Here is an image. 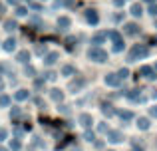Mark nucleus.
Segmentation results:
<instances>
[{
	"label": "nucleus",
	"mask_w": 157,
	"mask_h": 151,
	"mask_svg": "<svg viewBox=\"0 0 157 151\" xmlns=\"http://www.w3.org/2000/svg\"><path fill=\"white\" fill-rule=\"evenodd\" d=\"M12 149L18 151V149H20V141H12Z\"/></svg>",
	"instance_id": "obj_13"
},
{
	"label": "nucleus",
	"mask_w": 157,
	"mask_h": 151,
	"mask_svg": "<svg viewBox=\"0 0 157 151\" xmlns=\"http://www.w3.org/2000/svg\"><path fill=\"white\" fill-rule=\"evenodd\" d=\"M86 139H88V141H92V139H94V133H90V131H86Z\"/></svg>",
	"instance_id": "obj_15"
},
{
	"label": "nucleus",
	"mask_w": 157,
	"mask_h": 151,
	"mask_svg": "<svg viewBox=\"0 0 157 151\" xmlns=\"http://www.w3.org/2000/svg\"><path fill=\"white\" fill-rule=\"evenodd\" d=\"M8 104H10V97H6V96L0 97V105H8Z\"/></svg>",
	"instance_id": "obj_8"
},
{
	"label": "nucleus",
	"mask_w": 157,
	"mask_h": 151,
	"mask_svg": "<svg viewBox=\"0 0 157 151\" xmlns=\"http://www.w3.org/2000/svg\"><path fill=\"white\" fill-rule=\"evenodd\" d=\"M119 115H121V119H131V113L129 111H119Z\"/></svg>",
	"instance_id": "obj_9"
},
{
	"label": "nucleus",
	"mask_w": 157,
	"mask_h": 151,
	"mask_svg": "<svg viewBox=\"0 0 157 151\" xmlns=\"http://www.w3.org/2000/svg\"><path fill=\"white\" fill-rule=\"evenodd\" d=\"M80 123L84 125V127H90V125H92V115H88V113H82V115H80Z\"/></svg>",
	"instance_id": "obj_2"
},
{
	"label": "nucleus",
	"mask_w": 157,
	"mask_h": 151,
	"mask_svg": "<svg viewBox=\"0 0 157 151\" xmlns=\"http://www.w3.org/2000/svg\"><path fill=\"white\" fill-rule=\"evenodd\" d=\"M26 97H28V92H26V89H20V92L16 93V100H20V101L26 100Z\"/></svg>",
	"instance_id": "obj_5"
},
{
	"label": "nucleus",
	"mask_w": 157,
	"mask_h": 151,
	"mask_svg": "<svg viewBox=\"0 0 157 151\" xmlns=\"http://www.w3.org/2000/svg\"><path fill=\"white\" fill-rule=\"evenodd\" d=\"M54 60H56V54H50L48 60H46V64H54Z\"/></svg>",
	"instance_id": "obj_11"
},
{
	"label": "nucleus",
	"mask_w": 157,
	"mask_h": 151,
	"mask_svg": "<svg viewBox=\"0 0 157 151\" xmlns=\"http://www.w3.org/2000/svg\"><path fill=\"white\" fill-rule=\"evenodd\" d=\"M137 125H139V127H141V129H147V127H149V121H147L145 117H141V119H139V123H137Z\"/></svg>",
	"instance_id": "obj_6"
},
{
	"label": "nucleus",
	"mask_w": 157,
	"mask_h": 151,
	"mask_svg": "<svg viewBox=\"0 0 157 151\" xmlns=\"http://www.w3.org/2000/svg\"><path fill=\"white\" fill-rule=\"evenodd\" d=\"M90 58H92L94 62H104V60H105V52H101V50H90Z\"/></svg>",
	"instance_id": "obj_1"
},
{
	"label": "nucleus",
	"mask_w": 157,
	"mask_h": 151,
	"mask_svg": "<svg viewBox=\"0 0 157 151\" xmlns=\"http://www.w3.org/2000/svg\"><path fill=\"white\" fill-rule=\"evenodd\" d=\"M6 50H14V42H12V40H10V42H6Z\"/></svg>",
	"instance_id": "obj_14"
},
{
	"label": "nucleus",
	"mask_w": 157,
	"mask_h": 151,
	"mask_svg": "<svg viewBox=\"0 0 157 151\" xmlns=\"http://www.w3.org/2000/svg\"><path fill=\"white\" fill-rule=\"evenodd\" d=\"M0 151H6V149H0Z\"/></svg>",
	"instance_id": "obj_16"
},
{
	"label": "nucleus",
	"mask_w": 157,
	"mask_h": 151,
	"mask_svg": "<svg viewBox=\"0 0 157 151\" xmlns=\"http://www.w3.org/2000/svg\"><path fill=\"white\" fill-rule=\"evenodd\" d=\"M6 135H8V133H6V129H2V127H0V141H4V139H6Z\"/></svg>",
	"instance_id": "obj_10"
},
{
	"label": "nucleus",
	"mask_w": 157,
	"mask_h": 151,
	"mask_svg": "<svg viewBox=\"0 0 157 151\" xmlns=\"http://www.w3.org/2000/svg\"><path fill=\"white\" fill-rule=\"evenodd\" d=\"M109 141H113V143H117V141H121V133L119 131H109Z\"/></svg>",
	"instance_id": "obj_4"
},
{
	"label": "nucleus",
	"mask_w": 157,
	"mask_h": 151,
	"mask_svg": "<svg viewBox=\"0 0 157 151\" xmlns=\"http://www.w3.org/2000/svg\"><path fill=\"white\" fill-rule=\"evenodd\" d=\"M141 74L147 76V77H153V76H151V68H141Z\"/></svg>",
	"instance_id": "obj_7"
},
{
	"label": "nucleus",
	"mask_w": 157,
	"mask_h": 151,
	"mask_svg": "<svg viewBox=\"0 0 157 151\" xmlns=\"http://www.w3.org/2000/svg\"><path fill=\"white\" fill-rule=\"evenodd\" d=\"M52 97H54V100H62V93H58V89H54Z\"/></svg>",
	"instance_id": "obj_12"
},
{
	"label": "nucleus",
	"mask_w": 157,
	"mask_h": 151,
	"mask_svg": "<svg viewBox=\"0 0 157 151\" xmlns=\"http://www.w3.org/2000/svg\"><path fill=\"white\" fill-rule=\"evenodd\" d=\"M105 84L107 85H117L119 84V77L115 76V74H109V76H105Z\"/></svg>",
	"instance_id": "obj_3"
}]
</instances>
